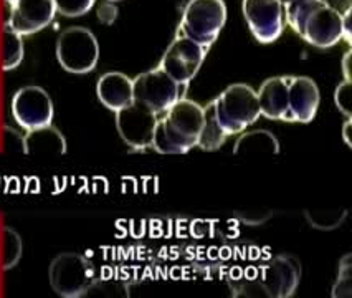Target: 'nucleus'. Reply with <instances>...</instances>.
Instances as JSON below:
<instances>
[{
	"instance_id": "nucleus-1",
	"label": "nucleus",
	"mask_w": 352,
	"mask_h": 298,
	"mask_svg": "<svg viewBox=\"0 0 352 298\" xmlns=\"http://www.w3.org/2000/svg\"><path fill=\"white\" fill-rule=\"evenodd\" d=\"M202 123L204 106L181 98L157 116L151 148L161 154L189 153L197 148Z\"/></svg>"
},
{
	"instance_id": "nucleus-2",
	"label": "nucleus",
	"mask_w": 352,
	"mask_h": 298,
	"mask_svg": "<svg viewBox=\"0 0 352 298\" xmlns=\"http://www.w3.org/2000/svg\"><path fill=\"white\" fill-rule=\"evenodd\" d=\"M283 15L288 25L314 47L329 48L342 40V14L326 0H289Z\"/></svg>"
},
{
	"instance_id": "nucleus-3",
	"label": "nucleus",
	"mask_w": 352,
	"mask_h": 298,
	"mask_svg": "<svg viewBox=\"0 0 352 298\" xmlns=\"http://www.w3.org/2000/svg\"><path fill=\"white\" fill-rule=\"evenodd\" d=\"M215 116L227 136L243 133L261 116L256 92L243 83L230 85L214 100Z\"/></svg>"
},
{
	"instance_id": "nucleus-4",
	"label": "nucleus",
	"mask_w": 352,
	"mask_h": 298,
	"mask_svg": "<svg viewBox=\"0 0 352 298\" xmlns=\"http://www.w3.org/2000/svg\"><path fill=\"white\" fill-rule=\"evenodd\" d=\"M48 279L56 295L80 298L95 287L96 270L85 255L65 252L52 260Z\"/></svg>"
},
{
	"instance_id": "nucleus-5",
	"label": "nucleus",
	"mask_w": 352,
	"mask_h": 298,
	"mask_svg": "<svg viewBox=\"0 0 352 298\" xmlns=\"http://www.w3.org/2000/svg\"><path fill=\"white\" fill-rule=\"evenodd\" d=\"M225 22L227 7L223 0H190L184 9L179 35L210 48V45L219 39Z\"/></svg>"
},
{
	"instance_id": "nucleus-6",
	"label": "nucleus",
	"mask_w": 352,
	"mask_h": 298,
	"mask_svg": "<svg viewBox=\"0 0 352 298\" xmlns=\"http://www.w3.org/2000/svg\"><path fill=\"white\" fill-rule=\"evenodd\" d=\"M56 60L63 70L85 75L96 68L100 60V43L89 28L68 27L56 40Z\"/></svg>"
},
{
	"instance_id": "nucleus-7",
	"label": "nucleus",
	"mask_w": 352,
	"mask_h": 298,
	"mask_svg": "<svg viewBox=\"0 0 352 298\" xmlns=\"http://www.w3.org/2000/svg\"><path fill=\"white\" fill-rule=\"evenodd\" d=\"M181 85L175 83L159 67L155 70L141 73L133 80V100L147 106L157 116L181 100Z\"/></svg>"
},
{
	"instance_id": "nucleus-8",
	"label": "nucleus",
	"mask_w": 352,
	"mask_h": 298,
	"mask_svg": "<svg viewBox=\"0 0 352 298\" xmlns=\"http://www.w3.org/2000/svg\"><path fill=\"white\" fill-rule=\"evenodd\" d=\"M207 52L208 48L202 47L194 40L177 35L167 47L159 68L166 72L177 85L187 87L189 81L194 80V76L199 73Z\"/></svg>"
},
{
	"instance_id": "nucleus-9",
	"label": "nucleus",
	"mask_w": 352,
	"mask_h": 298,
	"mask_svg": "<svg viewBox=\"0 0 352 298\" xmlns=\"http://www.w3.org/2000/svg\"><path fill=\"white\" fill-rule=\"evenodd\" d=\"M53 101L43 88L30 87L20 88L12 98V114L14 120L25 131L52 125L53 120Z\"/></svg>"
},
{
	"instance_id": "nucleus-10",
	"label": "nucleus",
	"mask_w": 352,
	"mask_h": 298,
	"mask_svg": "<svg viewBox=\"0 0 352 298\" xmlns=\"http://www.w3.org/2000/svg\"><path fill=\"white\" fill-rule=\"evenodd\" d=\"M157 114L144 105L131 101L116 111V128L122 141L134 149L149 148L154 138Z\"/></svg>"
},
{
	"instance_id": "nucleus-11",
	"label": "nucleus",
	"mask_w": 352,
	"mask_h": 298,
	"mask_svg": "<svg viewBox=\"0 0 352 298\" xmlns=\"http://www.w3.org/2000/svg\"><path fill=\"white\" fill-rule=\"evenodd\" d=\"M243 15L260 43H273L283 34L285 15L280 0H243Z\"/></svg>"
},
{
	"instance_id": "nucleus-12",
	"label": "nucleus",
	"mask_w": 352,
	"mask_h": 298,
	"mask_svg": "<svg viewBox=\"0 0 352 298\" xmlns=\"http://www.w3.org/2000/svg\"><path fill=\"white\" fill-rule=\"evenodd\" d=\"M7 6H10L7 25L22 36L43 30L50 25L56 14L53 0H14Z\"/></svg>"
},
{
	"instance_id": "nucleus-13",
	"label": "nucleus",
	"mask_w": 352,
	"mask_h": 298,
	"mask_svg": "<svg viewBox=\"0 0 352 298\" xmlns=\"http://www.w3.org/2000/svg\"><path fill=\"white\" fill-rule=\"evenodd\" d=\"M288 81L289 121L309 123L319 108V88L308 76H286Z\"/></svg>"
},
{
	"instance_id": "nucleus-14",
	"label": "nucleus",
	"mask_w": 352,
	"mask_h": 298,
	"mask_svg": "<svg viewBox=\"0 0 352 298\" xmlns=\"http://www.w3.org/2000/svg\"><path fill=\"white\" fill-rule=\"evenodd\" d=\"M300 265L292 257H276L263 267L261 284L268 295L292 297L300 284Z\"/></svg>"
},
{
	"instance_id": "nucleus-15",
	"label": "nucleus",
	"mask_w": 352,
	"mask_h": 298,
	"mask_svg": "<svg viewBox=\"0 0 352 298\" xmlns=\"http://www.w3.org/2000/svg\"><path fill=\"white\" fill-rule=\"evenodd\" d=\"M260 113L270 120L289 121L288 81L286 76H275L263 81L256 92Z\"/></svg>"
},
{
	"instance_id": "nucleus-16",
	"label": "nucleus",
	"mask_w": 352,
	"mask_h": 298,
	"mask_svg": "<svg viewBox=\"0 0 352 298\" xmlns=\"http://www.w3.org/2000/svg\"><path fill=\"white\" fill-rule=\"evenodd\" d=\"M96 93L106 108L118 111L133 101V80L120 72L104 73L98 80Z\"/></svg>"
},
{
	"instance_id": "nucleus-17",
	"label": "nucleus",
	"mask_w": 352,
	"mask_h": 298,
	"mask_svg": "<svg viewBox=\"0 0 352 298\" xmlns=\"http://www.w3.org/2000/svg\"><path fill=\"white\" fill-rule=\"evenodd\" d=\"M67 151V141L55 126L47 125L27 131L23 136V153L58 156Z\"/></svg>"
},
{
	"instance_id": "nucleus-18",
	"label": "nucleus",
	"mask_w": 352,
	"mask_h": 298,
	"mask_svg": "<svg viewBox=\"0 0 352 298\" xmlns=\"http://www.w3.org/2000/svg\"><path fill=\"white\" fill-rule=\"evenodd\" d=\"M227 138L228 136L223 133L219 121H217L215 105L214 101H212V103H208L206 108H204V123L202 129H200L197 146L204 151H215L223 145Z\"/></svg>"
},
{
	"instance_id": "nucleus-19",
	"label": "nucleus",
	"mask_w": 352,
	"mask_h": 298,
	"mask_svg": "<svg viewBox=\"0 0 352 298\" xmlns=\"http://www.w3.org/2000/svg\"><path fill=\"white\" fill-rule=\"evenodd\" d=\"M22 39V35L17 34L14 28L6 23L2 30V43H0V48H2V70H15L22 63L23 53H25Z\"/></svg>"
},
{
	"instance_id": "nucleus-20",
	"label": "nucleus",
	"mask_w": 352,
	"mask_h": 298,
	"mask_svg": "<svg viewBox=\"0 0 352 298\" xmlns=\"http://www.w3.org/2000/svg\"><path fill=\"white\" fill-rule=\"evenodd\" d=\"M0 248H2V255H0V260H2L3 268H12L19 264L20 257H22V239L14 228H6L3 231L2 244H0Z\"/></svg>"
},
{
	"instance_id": "nucleus-21",
	"label": "nucleus",
	"mask_w": 352,
	"mask_h": 298,
	"mask_svg": "<svg viewBox=\"0 0 352 298\" xmlns=\"http://www.w3.org/2000/svg\"><path fill=\"white\" fill-rule=\"evenodd\" d=\"M53 2H55V10L69 19L88 14L95 6V0H53Z\"/></svg>"
},
{
	"instance_id": "nucleus-22",
	"label": "nucleus",
	"mask_w": 352,
	"mask_h": 298,
	"mask_svg": "<svg viewBox=\"0 0 352 298\" xmlns=\"http://www.w3.org/2000/svg\"><path fill=\"white\" fill-rule=\"evenodd\" d=\"M351 255H346L342 260L341 270H339L338 285L334 287V297H349L351 295V268H349Z\"/></svg>"
},
{
	"instance_id": "nucleus-23",
	"label": "nucleus",
	"mask_w": 352,
	"mask_h": 298,
	"mask_svg": "<svg viewBox=\"0 0 352 298\" xmlns=\"http://www.w3.org/2000/svg\"><path fill=\"white\" fill-rule=\"evenodd\" d=\"M334 100L338 108L341 109V113L346 114L347 118H351V81L346 80L344 83H341L336 88Z\"/></svg>"
},
{
	"instance_id": "nucleus-24",
	"label": "nucleus",
	"mask_w": 352,
	"mask_h": 298,
	"mask_svg": "<svg viewBox=\"0 0 352 298\" xmlns=\"http://www.w3.org/2000/svg\"><path fill=\"white\" fill-rule=\"evenodd\" d=\"M116 14L118 10L113 7V2L104 3V6H101L100 10H98V17H100L101 22L104 23H111L113 20L116 19Z\"/></svg>"
},
{
	"instance_id": "nucleus-25",
	"label": "nucleus",
	"mask_w": 352,
	"mask_h": 298,
	"mask_svg": "<svg viewBox=\"0 0 352 298\" xmlns=\"http://www.w3.org/2000/svg\"><path fill=\"white\" fill-rule=\"evenodd\" d=\"M349 58H351V52L346 53V56H344V75H346V80L351 81V75H349Z\"/></svg>"
},
{
	"instance_id": "nucleus-26",
	"label": "nucleus",
	"mask_w": 352,
	"mask_h": 298,
	"mask_svg": "<svg viewBox=\"0 0 352 298\" xmlns=\"http://www.w3.org/2000/svg\"><path fill=\"white\" fill-rule=\"evenodd\" d=\"M349 128H351V118H347V123H346V126H344V140H346V142H347V146H352V141L349 140Z\"/></svg>"
},
{
	"instance_id": "nucleus-27",
	"label": "nucleus",
	"mask_w": 352,
	"mask_h": 298,
	"mask_svg": "<svg viewBox=\"0 0 352 298\" xmlns=\"http://www.w3.org/2000/svg\"><path fill=\"white\" fill-rule=\"evenodd\" d=\"M106 2H113L114 3V2H121V0H106Z\"/></svg>"
},
{
	"instance_id": "nucleus-28",
	"label": "nucleus",
	"mask_w": 352,
	"mask_h": 298,
	"mask_svg": "<svg viewBox=\"0 0 352 298\" xmlns=\"http://www.w3.org/2000/svg\"><path fill=\"white\" fill-rule=\"evenodd\" d=\"M280 2H281V3H283V6H285V3H288V2H289V0H280Z\"/></svg>"
},
{
	"instance_id": "nucleus-29",
	"label": "nucleus",
	"mask_w": 352,
	"mask_h": 298,
	"mask_svg": "<svg viewBox=\"0 0 352 298\" xmlns=\"http://www.w3.org/2000/svg\"><path fill=\"white\" fill-rule=\"evenodd\" d=\"M10 2H14V0H6V3H10Z\"/></svg>"
}]
</instances>
